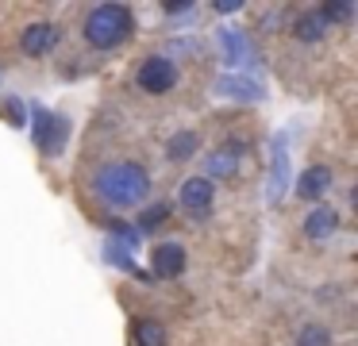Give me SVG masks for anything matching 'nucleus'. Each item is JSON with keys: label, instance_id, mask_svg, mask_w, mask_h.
<instances>
[{"label": "nucleus", "instance_id": "nucleus-1", "mask_svg": "<svg viewBox=\"0 0 358 346\" xmlns=\"http://www.w3.org/2000/svg\"><path fill=\"white\" fill-rule=\"evenodd\" d=\"M93 192L108 208H135L150 192V173L139 161H108L93 173Z\"/></svg>", "mask_w": 358, "mask_h": 346}, {"label": "nucleus", "instance_id": "nucleus-2", "mask_svg": "<svg viewBox=\"0 0 358 346\" xmlns=\"http://www.w3.org/2000/svg\"><path fill=\"white\" fill-rule=\"evenodd\" d=\"M135 31V15L127 4H96L85 15V43L93 50H120Z\"/></svg>", "mask_w": 358, "mask_h": 346}, {"label": "nucleus", "instance_id": "nucleus-3", "mask_svg": "<svg viewBox=\"0 0 358 346\" xmlns=\"http://www.w3.org/2000/svg\"><path fill=\"white\" fill-rule=\"evenodd\" d=\"M135 85H139L143 92H150V96H166V92L178 85V66H173L170 58H162V54H150V58H143V66L135 69Z\"/></svg>", "mask_w": 358, "mask_h": 346}, {"label": "nucleus", "instance_id": "nucleus-4", "mask_svg": "<svg viewBox=\"0 0 358 346\" xmlns=\"http://www.w3.org/2000/svg\"><path fill=\"white\" fill-rule=\"evenodd\" d=\"M66 138H70V120L58 115V112L39 108V112H35V146L55 158V154L66 150Z\"/></svg>", "mask_w": 358, "mask_h": 346}, {"label": "nucleus", "instance_id": "nucleus-5", "mask_svg": "<svg viewBox=\"0 0 358 346\" xmlns=\"http://www.w3.org/2000/svg\"><path fill=\"white\" fill-rule=\"evenodd\" d=\"M181 208H185L189 215H208L212 200H216V185L208 181V177H189V181H181V192H178Z\"/></svg>", "mask_w": 358, "mask_h": 346}, {"label": "nucleus", "instance_id": "nucleus-6", "mask_svg": "<svg viewBox=\"0 0 358 346\" xmlns=\"http://www.w3.org/2000/svg\"><path fill=\"white\" fill-rule=\"evenodd\" d=\"M185 246L173 238V243H158L155 246V254H150V277H181L185 273Z\"/></svg>", "mask_w": 358, "mask_h": 346}, {"label": "nucleus", "instance_id": "nucleus-7", "mask_svg": "<svg viewBox=\"0 0 358 346\" xmlns=\"http://www.w3.org/2000/svg\"><path fill=\"white\" fill-rule=\"evenodd\" d=\"M58 38H62V27L50 23V20H39L20 35V46H24V54H31V58H43V54H50L58 46Z\"/></svg>", "mask_w": 358, "mask_h": 346}, {"label": "nucleus", "instance_id": "nucleus-8", "mask_svg": "<svg viewBox=\"0 0 358 346\" xmlns=\"http://www.w3.org/2000/svg\"><path fill=\"white\" fill-rule=\"evenodd\" d=\"M239 158H243V146H239V143L220 146V150H212L208 158H204V173H201V177H208L212 185L224 181V177H235V169H239Z\"/></svg>", "mask_w": 358, "mask_h": 346}, {"label": "nucleus", "instance_id": "nucleus-9", "mask_svg": "<svg viewBox=\"0 0 358 346\" xmlns=\"http://www.w3.org/2000/svg\"><path fill=\"white\" fill-rule=\"evenodd\" d=\"M335 231H339V212H335L331 204H316L304 215V235H308L312 243H327Z\"/></svg>", "mask_w": 358, "mask_h": 346}, {"label": "nucleus", "instance_id": "nucleus-10", "mask_svg": "<svg viewBox=\"0 0 358 346\" xmlns=\"http://www.w3.org/2000/svg\"><path fill=\"white\" fill-rule=\"evenodd\" d=\"M327 189H331V169L327 166H308L296 177V196L301 200H320L327 196Z\"/></svg>", "mask_w": 358, "mask_h": 346}, {"label": "nucleus", "instance_id": "nucleus-11", "mask_svg": "<svg viewBox=\"0 0 358 346\" xmlns=\"http://www.w3.org/2000/svg\"><path fill=\"white\" fill-rule=\"evenodd\" d=\"M289 185V161H285V143H273V173H270V200H281Z\"/></svg>", "mask_w": 358, "mask_h": 346}, {"label": "nucleus", "instance_id": "nucleus-12", "mask_svg": "<svg viewBox=\"0 0 358 346\" xmlns=\"http://www.w3.org/2000/svg\"><path fill=\"white\" fill-rule=\"evenodd\" d=\"M220 46H224V54H227V66H239V62H247V58H255L250 54V46H247V38L239 35V31H220Z\"/></svg>", "mask_w": 358, "mask_h": 346}, {"label": "nucleus", "instance_id": "nucleus-13", "mask_svg": "<svg viewBox=\"0 0 358 346\" xmlns=\"http://www.w3.org/2000/svg\"><path fill=\"white\" fill-rule=\"evenodd\" d=\"M324 31H327V23L320 20V12H308V15H301V20L293 23V35L301 38V43H320Z\"/></svg>", "mask_w": 358, "mask_h": 346}, {"label": "nucleus", "instance_id": "nucleus-14", "mask_svg": "<svg viewBox=\"0 0 358 346\" xmlns=\"http://www.w3.org/2000/svg\"><path fill=\"white\" fill-rule=\"evenodd\" d=\"M135 346H166V327L158 319L135 323Z\"/></svg>", "mask_w": 358, "mask_h": 346}, {"label": "nucleus", "instance_id": "nucleus-15", "mask_svg": "<svg viewBox=\"0 0 358 346\" xmlns=\"http://www.w3.org/2000/svg\"><path fill=\"white\" fill-rule=\"evenodd\" d=\"M220 89H224L227 96H239V100H258V96H262L258 81H250V77H224Z\"/></svg>", "mask_w": 358, "mask_h": 346}, {"label": "nucleus", "instance_id": "nucleus-16", "mask_svg": "<svg viewBox=\"0 0 358 346\" xmlns=\"http://www.w3.org/2000/svg\"><path fill=\"white\" fill-rule=\"evenodd\" d=\"M166 154H170V161H185L196 154V135L193 131H178V135L170 138V146H166Z\"/></svg>", "mask_w": 358, "mask_h": 346}, {"label": "nucleus", "instance_id": "nucleus-17", "mask_svg": "<svg viewBox=\"0 0 358 346\" xmlns=\"http://www.w3.org/2000/svg\"><path fill=\"white\" fill-rule=\"evenodd\" d=\"M104 258H108L112 266L127 269V273H131V277H147V273H143V269H139V266H135V261H131V254H127L124 246H116V243H108V246H104Z\"/></svg>", "mask_w": 358, "mask_h": 346}, {"label": "nucleus", "instance_id": "nucleus-18", "mask_svg": "<svg viewBox=\"0 0 358 346\" xmlns=\"http://www.w3.org/2000/svg\"><path fill=\"white\" fill-rule=\"evenodd\" d=\"M166 215H170V208H166V204H150V208H147V215L139 219V227H135V231H139V235H147V231L162 227Z\"/></svg>", "mask_w": 358, "mask_h": 346}, {"label": "nucleus", "instance_id": "nucleus-19", "mask_svg": "<svg viewBox=\"0 0 358 346\" xmlns=\"http://www.w3.org/2000/svg\"><path fill=\"white\" fill-rule=\"evenodd\" d=\"M296 346H331V335H327V327H301V335H296Z\"/></svg>", "mask_w": 358, "mask_h": 346}, {"label": "nucleus", "instance_id": "nucleus-20", "mask_svg": "<svg viewBox=\"0 0 358 346\" xmlns=\"http://www.w3.org/2000/svg\"><path fill=\"white\" fill-rule=\"evenodd\" d=\"M350 15H355V4H324L320 8V20H324L327 27H331L335 20H350Z\"/></svg>", "mask_w": 358, "mask_h": 346}, {"label": "nucleus", "instance_id": "nucleus-21", "mask_svg": "<svg viewBox=\"0 0 358 346\" xmlns=\"http://www.w3.org/2000/svg\"><path fill=\"white\" fill-rule=\"evenodd\" d=\"M8 123L12 127H24L27 123V108L20 104V100H8Z\"/></svg>", "mask_w": 358, "mask_h": 346}, {"label": "nucleus", "instance_id": "nucleus-22", "mask_svg": "<svg viewBox=\"0 0 358 346\" xmlns=\"http://www.w3.org/2000/svg\"><path fill=\"white\" fill-rule=\"evenodd\" d=\"M162 12H166V15H170V20H173V15H189V12H193V4H185V0H178V4H166Z\"/></svg>", "mask_w": 358, "mask_h": 346}, {"label": "nucleus", "instance_id": "nucleus-23", "mask_svg": "<svg viewBox=\"0 0 358 346\" xmlns=\"http://www.w3.org/2000/svg\"><path fill=\"white\" fill-rule=\"evenodd\" d=\"M212 8H216L220 15H235V12H243V0H235V4H231V0H224V4H212Z\"/></svg>", "mask_w": 358, "mask_h": 346}]
</instances>
